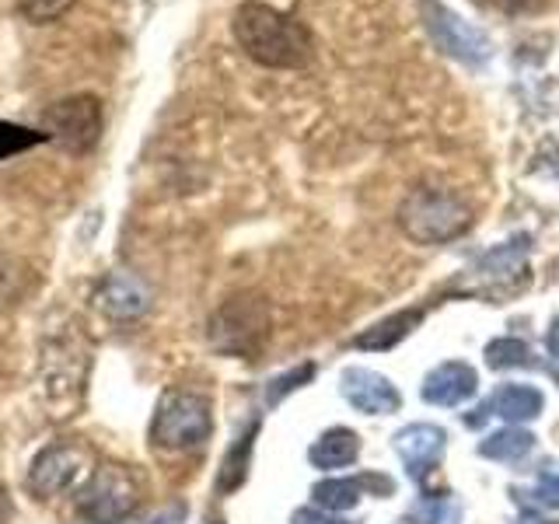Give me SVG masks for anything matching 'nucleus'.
<instances>
[{
    "instance_id": "24",
    "label": "nucleus",
    "mask_w": 559,
    "mask_h": 524,
    "mask_svg": "<svg viewBox=\"0 0 559 524\" xmlns=\"http://www.w3.org/2000/svg\"><path fill=\"white\" fill-rule=\"evenodd\" d=\"M314 374V367L311 364H305V367H297V371H290V374H284V378H276L273 384H270V402H280L287 392H294V389H301V384L308 381Z\"/></svg>"
},
{
    "instance_id": "22",
    "label": "nucleus",
    "mask_w": 559,
    "mask_h": 524,
    "mask_svg": "<svg viewBox=\"0 0 559 524\" xmlns=\"http://www.w3.org/2000/svg\"><path fill=\"white\" fill-rule=\"evenodd\" d=\"M46 133L39 130H25V127H14V122H4L0 119V162L4 157H11V154H22V151H28V147H35V144H46Z\"/></svg>"
},
{
    "instance_id": "4",
    "label": "nucleus",
    "mask_w": 559,
    "mask_h": 524,
    "mask_svg": "<svg viewBox=\"0 0 559 524\" xmlns=\"http://www.w3.org/2000/svg\"><path fill=\"white\" fill-rule=\"evenodd\" d=\"M214 430V409L210 398L189 389H171L157 402L151 419V441L162 451H192L200 448Z\"/></svg>"
},
{
    "instance_id": "17",
    "label": "nucleus",
    "mask_w": 559,
    "mask_h": 524,
    "mask_svg": "<svg viewBox=\"0 0 559 524\" xmlns=\"http://www.w3.org/2000/svg\"><path fill=\"white\" fill-rule=\"evenodd\" d=\"M419 319H424V308L399 311V314H392V319H384L367 332H360V336L354 340V346L357 349H392L395 343H402L419 325Z\"/></svg>"
},
{
    "instance_id": "23",
    "label": "nucleus",
    "mask_w": 559,
    "mask_h": 524,
    "mask_svg": "<svg viewBox=\"0 0 559 524\" xmlns=\"http://www.w3.org/2000/svg\"><path fill=\"white\" fill-rule=\"evenodd\" d=\"M74 4L78 0H17V11H22V17L32 25H52Z\"/></svg>"
},
{
    "instance_id": "6",
    "label": "nucleus",
    "mask_w": 559,
    "mask_h": 524,
    "mask_svg": "<svg viewBox=\"0 0 559 524\" xmlns=\"http://www.w3.org/2000/svg\"><path fill=\"white\" fill-rule=\"evenodd\" d=\"M528 255H532V235H514L497 249H489L476 259V266L465 276L468 294L493 297V301H507L528 284Z\"/></svg>"
},
{
    "instance_id": "21",
    "label": "nucleus",
    "mask_w": 559,
    "mask_h": 524,
    "mask_svg": "<svg viewBox=\"0 0 559 524\" xmlns=\"http://www.w3.org/2000/svg\"><path fill=\"white\" fill-rule=\"evenodd\" d=\"M486 364L493 371H511V367H532V349L521 340H493L486 346Z\"/></svg>"
},
{
    "instance_id": "19",
    "label": "nucleus",
    "mask_w": 559,
    "mask_h": 524,
    "mask_svg": "<svg viewBox=\"0 0 559 524\" xmlns=\"http://www.w3.org/2000/svg\"><path fill=\"white\" fill-rule=\"evenodd\" d=\"M252 437H255V427L241 437V441L227 451L224 458V468H221V479H217V489L221 493H227V489H238L245 483V476H249V454H252Z\"/></svg>"
},
{
    "instance_id": "15",
    "label": "nucleus",
    "mask_w": 559,
    "mask_h": 524,
    "mask_svg": "<svg viewBox=\"0 0 559 524\" xmlns=\"http://www.w3.org/2000/svg\"><path fill=\"white\" fill-rule=\"evenodd\" d=\"M546 398L535 389V384H500V389L486 398V413H493L507 424H532V419L542 413Z\"/></svg>"
},
{
    "instance_id": "13",
    "label": "nucleus",
    "mask_w": 559,
    "mask_h": 524,
    "mask_svg": "<svg viewBox=\"0 0 559 524\" xmlns=\"http://www.w3.org/2000/svg\"><path fill=\"white\" fill-rule=\"evenodd\" d=\"M476 371L462 360H448L424 378V402H430V406H462L465 398L476 395Z\"/></svg>"
},
{
    "instance_id": "12",
    "label": "nucleus",
    "mask_w": 559,
    "mask_h": 524,
    "mask_svg": "<svg viewBox=\"0 0 559 524\" xmlns=\"http://www.w3.org/2000/svg\"><path fill=\"white\" fill-rule=\"evenodd\" d=\"M98 308L109 314V319L130 322V319H140V314L151 308V290L140 284L133 273L116 270V273H109V276L102 279Z\"/></svg>"
},
{
    "instance_id": "10",
    "label": "nucleus",
    "mask_w": 559,
    "mask_h": 524,
    "mask_svg": "<svg viewBox=\"0 0 559 524\" xmlns=\"http://www.w3.org/2000/svg\"><path fill=\"white\" fill-rule=\"evenodd\" d=\"M340 392L349 406L367 416H389V413H399L402 406V395L395 384L378 371H367V367H346L340 378Z\"/></svg>"
},
{
    "instance_id": "29",
    "label": "nucleus",
    "mask_w": 559,
    "mask_h": 524,
    "mask_svg": "<svg viewBox=\"0 0 559 524\" xmlns=\"http://www.w3.org/2000/svg\"><path fill=\"white\" fill-rule=\"evenodd\" d=\"M546 346H549V354L559 360V319H552V325L546 332Z\"/></svg>"
},
{
    "instance_id": "14",
    "label": "nucleus",
    "mask_w": 559,
    "mask_h": 524,
    "mask_svg": "<svg viewBox=\"0 0 559 524\" xmlns=\"http://www.w3.org/2000/svg\"><path fill=\"white\" fill-rule=\"evenodd\" d=\"M364 489H374V493L389 497L395 493V483L389 476H360V479H325L311 489L314 503L322 507V511H349V507H357Z\"/></svg>"
},
{
    "instance_id": "18",
    "label": "nucleus",
    "mask_w": 559,
    "mask_h": 524,
    "mask_svg": "<svg viewBox=\"0 0 559 524\" xmlns=\"http://www.w3.org/2000/svg\"><path fill=\"white\" fill-rule=\"evenodd\" d=\"M535 448V437L521 427H507V430H497L489 433L486 441L479 444V454L483 458H493V462H518L524 458Z\"/></svg>"
},
{
    "instance_id": "27",
    "label": "nucleus",
    "mask_w": 559,
    "mask_h": 524,
    "mask_svg": "<svg viewBox=\"0 0 559 524\" xmlns=\"http://www.w3.org/2000/svg\"><path fill=\"white\" fill-rule=\"evenodd\" d=\"M290 524H349V521H340V517H329L322 511H311V507H305V511H297Z\"/></svg>"
},
{
    "instance_id": "2",
    "label": "nucleus",
    "mask_w": 559,
    "mask_h": 524,
    "mask_svg": "<svg viewBox=\"0 0 559 524\" xmlns=\"http://www.w3.org/2000/svg\"><path fill=\"white\" fill-rule=\"evenodd\" d=\"M472 210L441 186H419L399 203V227L416 245H444L468 231Z\"/></svg>"
},
{
    "instance_id": "30",
    "label": "nucleus",
    "mask_w": 559,
    "mask_h": 524,
    "mask_svg": "<svg viewBox=\"0 0 559 524\" xmlns=\"http://www.w3.org/2000/svg\"><path fill=\"white\" fill-rule=\"evenodd\" d=\"M524 524H559V521H549V517H535V514H528V517H524Z\"/></svg>"
},
{
    "instance_id": "7",
    "label": "nucleus",
    "mask_w": 559,
    "mask_h": 524,
    "mask_svg": "<svg viewBox=\"0 0 559 524\" xmlns=\"http://www.w3.org/2000/svg\"><path fill=\"white\" fill-rule=\"evenodd\" d=\"M105 130V109L98 95H67L43 112V133L70 154H92Z\"/></svg>"
},
{
    "instance_id": "5",
    "label": "nucleus",
    "mask_w": 559,
    "mask_h": 524,
    "mask_svg": "<svg viewBox=\"0 0 559 524\" xmlns=\"http://www.w3.org/2000/svg\"><path fill=\"white\" fill-rule=\"evenodd\" d=\"M270 336V308L259 294H238L214 311L206 329L210 346L224 357H255Z\"/></svg>"
},
{
    "instance_id": "9",
    "label": "nucleus",
    "mask_w": 559,
    "mask_h": 524,
    "mask_svg": "<svg viewBox=\"0 0 559 524\" xmlns=\"http://www.w3.org/2000/svg\"><path fill=\"white\" fill-rule=\"evenodd\" d=\"M92 465H95L92 448H84L78 441H57L35 454V462L28 468V489L39 493L43 500L70 493V489H78L92 476Z\"/></svg>"
},
{
    "instance_id": "16",
    "label": "nucleus",
    "mask_w": 559,
    "mask_h": 524,
    "mask_svg": "<svg viewBox=\"0 0 559 524\" xmlns=\"http://www.w3.org/2000/svg\"><path fill=\"white\" fill-rule=\"evenodd\" d=\"M357 454H360V437L354 430H346V427H332L325 430L319 441L311 444L308 451V458L314 468H346V465H354L357 462Z\"/></svg>"
},
{
    "instance_id": "25",
    "label": "nucleus",
    "mask_w": 559,
    "mask_h": 524,
    "mask_svg": "<svg viewBox=\"0 0 559 524\" xmlns=\"http://www.w3.org/2000/svg\"><path fill=\"white\" fill-rule=\"evenodd\" d=\"M532 497L542 507H549V511H559V472H542L535 489H532Z\"/></svg>"
},
{
    "instance_id": "8",
    "label": "nucleus",
    "mask_w": 559,
    "mask_h": 524,
    "mask_svg": "<svg viewBox=\"0 0 559 524\" xmlns=\"http://www.w3.org/2000/svg\"><path fill=\"white\" fill-rule=\"evenodd\" d=\"M419 22H424L430 43L451 60H459L465 67H483L489 57H493L489 35L472 22H465L462 14L444 8L441 0H419Z\"/></svg>"
},
{
    "instance_id": "20",
    "label": "nucleus",
    "mask_w": 559,
    "mask_h": 524,
    "mask_svg": "<svg viewBox=\"0 0 559 524\" xmlns=\"http://www.w3.org/2000/svg\"><path fill=\"white\" fill-rule=\"evenodd\" d=\"M462 507L451 497H424L416 500V507L406 514L409 524H459Z\"/></svg>"
},
{
    "instance_id": "1",
    "label": "nucleus",
    "mask_w": 559,
    "mask_h": 524,
    "mask_svg": "<svg viewBox=\"0 0 559 524\" xmlns=\"http://www.w3.org/2000/svg\"><path fill=\"white\" fill-rule=\"evenodd\" d=\"M231 32L238 46L245 49V57L255 60L259 67H273V70H297L308 67L314 39L311 32L297 22L294 14H284L270 4H259V0H245L235 11Z\"/></svg>"
},
{
    "instance_id": "11",
    "label": "nucleus",
    "mask_w": 559,
    "mask_h": 524,
    "mask_svg": "<svg viewBox=\"0 0 559 524\" xmlns=\"http://www.w3.org/2000/svg\"><path fill=\"white\" fill-rule=\"evenodd\" d=\"M444 444H448V433L433 424H413L395 433V451L416 483H424L437 468V462L444 458Z\"/></svg>"
},
{
    "instance_id": "28",
    "label": "nucleus",
    "mask_w": 559,
    "mask_h": 524,
    "mask_svg": "<svg viewBox=\"0 0 559 524\" xmlns=\"http://www.w3.org/2000/svg\"><path fill=\"white\" fill-rule=\"evenodd\" d=\"M11 517H14V500L8 493V486L0 483V524H8Z\"/></svg>"
},
{
    "instance_id": "3",
    "label": "nucleus",
    "mask_w": 559,
    "mask_h": 524,
    "mask_svg": "<svg viewBox=\"0 0 559 524\" xmlns=\"http://www.w3.org/2000/svg\"><path fill=\"white\" fill-rule=\"evenodd\" d=\"M140 500H144V483L136 472L130 465L102 462L81 486L78 514L87 524H122L140 507Z\"/></svg>"
},
{
    "instance_id": "26",
    "label": "nucleus",
    "mask_w": 559,
    "mask_h": 524,
    "mask_svg": "<svg viewBox=\"0 0 559 524\" xmlns=\"http://www.w3.org/2000/svg\"><path fill=\"white\" fill-rule=\"evenodd\" d=\"M546 4H549V0H493V8H500L503 14H511V17H518V14H538Z\"/></svg>"
}]
</instances>
